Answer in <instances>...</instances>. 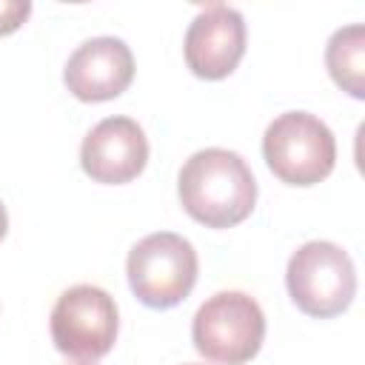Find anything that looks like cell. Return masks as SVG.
Instances as JSON below:
<instances>
[{
    "instance_id": "1",
    "label": "cell",
    "mask_w": 365,
    "mask_h": 365,
    "mask_svg": "<svg viewBox=\"0 0 365 365\" xmlns=\"http://www.w3.org/2000/svg\"><path fill=\"white\" fill-rule=\"evenodd\" d=\"M177 194L191 220L205 228H231L254 211L257 180L237 151L202 148L180 168Z\"/></svg>"
},
{
    "instance_id": "2",
    "label": "cell",
    "mask_w": 365,
    "mask_h": 365,
    "mask_svg": "<svg viewBox=\"0 0 365 365\" xmlns=\"http://www.w3.org/2000/svg\"><path fill=\"white\" fill-rule=\"evenodd\" d=\"M194 348L217 365H245L265 339V314L254 297L242 291H220L208 297L191 322Z\"/></svg>"
},
{
    "instance_id": "3",
    "label": "cell",
    "mask_w": 365,
    "mask_h": 365,
    "mask_svg": "<svg viewBox=\"0 0 365 365\" xmlns=\"http://www.w3.org/2000/svg\"><path fill=\"white\" fill-rule=\"evenodd\" d=\"M197 251L194 245L174 234L157 231L143 237L125 259V274L134 297L148 308H174L180 305L197 282Z\"/></svg>"
},
{
    "instance_id": "4",
    "label": "cell",
    "mask_w": 365,
    "mask_h": 365,
    "mask_svg": "<svg viewBox=\"0 0 365 365\" xmlns=\"http://www.w3.org/2000/svg\"><path fill=\"white\" fill-rule=\"evenodd\" d=\"M262 157L277 180L305 188L334 171L336 143L319 117L308 111H285L265 128Z\"/></svg>"
},
{
    "instance_id": "5",
    "label": "cell",
    "mask_w": 365,
    "mask_h": 365,
    "mask_svg": "<svg viewBox=\"0 0 365 365\" xmlns=\"http://www.w3.org/2000/svg\"><path fill=\"white\" fill-rule=\"evenodd\" d=\"M285 285L294 305L317 319L342 314L356 294V271L348 257L334 242L314 240L299 245L285 268Z\"/></svg>"
},
{
    "instance_id": "6",
    "label": "cell",
    "mask_w": 365,
    "mask_h": 365,
    "mask_svg": "<svg viewBox=\"0 0 365 365\" xmlns=\"http://www.w3.org/2000/svg\"><path fill=\"white\" fill-rule=\"evenodd\" d=\"M114 297L97 285H71L51 308L54 348L77 362H97L114 348L117 339Z\"/></svg>"
},
{
    "instance_id": "7",
    "label": "cell",
    "mask_w": 365,
    "mask_h": 365,
    "mask_svg": "<svg viewBox=\"0 0 365 365\" xmlns=\"http://www.w3.org/2000/svg\"><path fill=\"white\" fill-rule=\"evenodd\" d=\"M148 163V140L137 120L106 117L80 145V165L94 182L123 185L143 174Z\"/></svg>"
},
{
    "instance_id": "8",
    "label": "cell",
    "mask_w": 365,
    "mask_h": 365,
    "mask_svg": "<svg viewBox=\"0 0 365 365\" xmlns=\"http://www.w3.org/2000/svg\"><path fill=\"white\" fill-rule=\"evenodd\" d=\"M185 63L202 80L228 77L245 54V20L237 9L211 3L185 31Z\"/></svg>"
},
{
    "instance_id": "9",
    "label": "cell",
    "mask_w": 365,
    "mask_h": 365,
    "mask_svg": "<svg viewBox=\"0 0 365 365\" xmlns=\"http://www.w3.org/2000/svg\"><path fill=\"white\" fill-rule=\"evenodd\" d=\"M63 80L83 103L114 100L134 80V54L120 37H91L74 48Z\"/></svg>"
},
{
    "instance_id": "10",
    "label": "cell",
    "mask_w": 365,
    "mask_h": 365,
    "mask_svg": "<svg viewBox=\"0 0 365 365\" xmlns=\"http://www.w3.org/2000/svg\"><path fill=\"white\" fill-rule=\"evenodd\" d=\"M325 66L331 80L348 91L351 97H365V29L362 23H351L336 29L325 48Z\"/></svg>"
},
{
    "instance_id": "11",
    "label": "cell",
    "mask_w": 365,
    "mask_h": 365,
    "mask_svg": "<svg viewBox=\"0 0 365 365\" xmlns=\"http://www.w3.org/2000/svg\"><path fill=\"white\" fill-rule=\"evenodd\" d=\"M29 14H31L29 0H0V37L17 31Z\"/></svg>"
},
{
    "instance_id": "12",
    "label": "cell",
    "mask_w": 365,
    "mask_h": 365,
    "mask_svg": "<svg viewBox=\"0 0 365 365\" xmlns=\"http://www.w3.org/2000/svg\"><path fill=\"white\" fill-rule=\"evenodd\" d=\"M6 228H9V214H6V205L0 202V240L6 237Z\"/></svg>"
},
{
    "instance_id": "13",
    "label": "cell",
    "mask_w": 365,
    "mask_h": 365,
    "mask_svg": "<svg viewBox=\"0 0 365 365\" xmlns=\"http://www.w3.org/2000/svg\"><path fill=\"white\" fill-rule=\"evenodd\" d=\"M74 365H88V362H74Z\"/></svg>"
},
{
    "instance_id": "14",
    "label": "cell",
    "mask_w": 365,
    "mask_h": 365,
    "mask_svg": "<svg viewBox=\"0 0 365 365\" xmlns=\"http://www.w3.org/2000/svg\"><path fill=\"white\" fill-rule=\"evenodd\" d=\"M185 365H194V362H185Z\"/></svg>"
}]
</instances>
